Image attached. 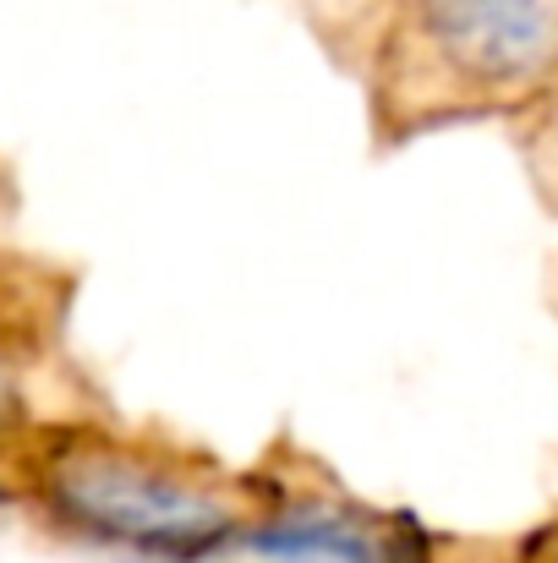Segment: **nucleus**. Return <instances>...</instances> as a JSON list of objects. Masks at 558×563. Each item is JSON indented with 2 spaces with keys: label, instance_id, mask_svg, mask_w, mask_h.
<instances>
[{
  "label": "nucleus",
  "instance_id": "5",
  "mask_svg": "<svg viewBox=\"0 0 558 563\" xmlns=\"http://www.w3.org/2000/svg\"><path fill=\"white\" fill-rule=\"evenodd\" d=\"M0 498H6V493H0Z\"/></svg>",
  "mask_w": 558,
  "mask_h": 563
},
{
  "label": "nucleus",
  "instance_id": "2",
  "mask_svg": "<svg viewBox=\"0 0 558 563\" xmlns=\"http://www.w3.org/2000/svg\"><path fill=\"white\" fill-rule=\"evenodd\" d=\"M400 49L449 99H521L558 71V0H405Z\"/></svg>",
  "mask_w": 558,
  "mask_h": 563
},
{
  "label": "nucleus",
  "instance_id": "4",
  "mask_svg": "<svg viewBox=\"0 0 558 563\" xmlns=\"http://www.w3.org/2000/svg\"><path fill=\"white\" fill-rule=\"evenodd\" d=\"M0 394H6V356H0Z\"/></svg>",
  "mask_w": 558,
  "mask_h": 563
},
{
  "label": "nucleus",
  "instance_id": "1",
  "mask_svg": "<svg viewBox=\"0 0 558 563\" xmlns=\"http://www.w3.org/2000/svg\"><path fill=\"white\" fill-rule=\"evenodd\" d=\"M33 493L72 537L154 563H203L252 526L241 493L214 471L105 432L44 443L33 460Z\"/></svg>",
  "mask_w": 558,
  "mask_h": 563
},
{
  "label": "nucleus",
  "instance_id": "3",
  "mask_svg": "<svg viewBox=\"0 0 558 563\" xmlns=\"http://www.w3.org/2000/svg\"><path fill=\"white\" fill-rule=\"evenodd\" d=\"M241 542L269 563H427L416 526L335 498H285L252 515Z\"/></svg>",
  "mask_w": 558,
  "mask_h": 563
}]
</instances>
